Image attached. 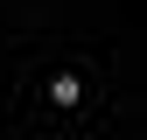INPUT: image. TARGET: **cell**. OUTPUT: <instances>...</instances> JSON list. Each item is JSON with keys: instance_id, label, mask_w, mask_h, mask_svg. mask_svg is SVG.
I'll return each mask as SVG.
<instances>
[{"instance_id": "obj_1", "label": "cell", "mask_w": 147, "mask_h": 140, "mask_svg": "<svg viewBox=\"0 0 147 140\" xmlns=\"http://www.w3.org/2000/svg\"><path fill=\"white\" fill-rule=\"evenodd\" d=\"M49 98H56L63 112H70V105L84 98V77H70V70H56V77H49Z\"/></svg>"}]
</instances>
